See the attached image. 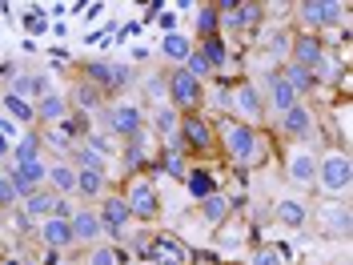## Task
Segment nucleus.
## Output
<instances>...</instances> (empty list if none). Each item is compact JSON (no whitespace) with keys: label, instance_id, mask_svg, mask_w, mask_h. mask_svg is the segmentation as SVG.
Wrapping results in <instances>:
<instances>
[{"label":"nucleus","instance_id":"obj_24","mask_svg":"<svg viewBox=\"0 0 353 265\" xmlns=\"http://www.w3.org/2000/svg\"><path fill=\"white\" fill-rule=\"evenodd\" d=\"M161 48H165V57H169V61L185 65V61H189V52H193V41H189V37H181V32H169Z\"/></svg>","mask_w":353,"mask_h":265},{"label":"nucleus","instance_id":"obj_8","mask_svg":"<svg viewBox=\"0 0 353 265\" xmlns=\"http://www.w3.org/2000/svg\"><path fill=\"white\" fill-rule=\"evenodd\" d=\"M109 129L117 132V137H137V132H145V112H141V105H117V109H109Z\"/></svg>","mask_w":353,"mask_h":265},{"label":"nucleus","instance_id":"obj_37","mask_svg":"<svg viewBox=\"0 0 353 265\" xmlns=\"http://www.w3.org/2000/svg\"><path fill=\"white\" fill-rule=\"evenodd\" d=\"M330 225L337 229V233H341V237H345V233H350V209H345V205H333Z\"/></svg>","mask_w":353,"mask_h":265},{"label":"nucleus","instance_id":"obj_7","mask_svg":"<svg viewBox=\"0 0 353 265\" xmlns=\"http://www.w3.org/2000/svg\"><path fill=\"white\" fill-rule=\"evenodd\" d=\"M297 12L313 28H330V24L345 21V4H325V0H305V4H297Z\"/></svg>","mask_w":353,"mask_h":265},{"label":"nucleus","instance_id":"obj_28","mask_svg":"<svg viewBox=\"0 0 353 265\" xmlns=\"http://www.w3.org/2000/svg\"><path fill=\"white\" fill-rule=\"evenodd\" d=\"M201 217L209 221V225H221V221L229 217V201L221 197V193H213V197L201 201Z\"/></svg>","mask_w":353,"mask_h":265},{"label":"nucleus","instance_id":"obj_25","mask_svg":"<svg viewBox=\"0 0 353 265\" xmlns=\"http://www.w3.org/2000/svg\"><path fill=\"white\" fill-rule=\"evenodd\" d=\"M197 32L205 37V41L221 32V12H217V4H201V8H197Z\"/></svg>","mask_w":353,"mask_h":265},{"label":"nucleus","instance_id":"obj_12","mask_svg":"<svg viewBox=\"0 0 353 265\" xmlns=\"http://www.w3.org/2000/svg\"><path fill=\"white\" fill-rule=\"evenodd\" d=\"M72 245H92L101 237V217H97V209H72Z\"/></svg>","mask_w":353,"mask_h":265},{"label":"nucleus","instance_id":"obj_31","mask_svg":"<svg viewBox=\"0 0 353 265\" xmlns=\"http://www.w3.org/2000/svg\"><path fill=\"white\" fill-rule=\"evenodd\" d=\"M41 137H37V132H28V137H24L21 145H17V149H12V161H17V165H21V161H32V157H41Z\"/></svg>","mask_w":353,"mask_h":265},{"label":"nucleus","instance_id":"obj_30","mask_svg":"<svg viewBox=\"0 0 353 265\" xmlns=\"http://www.w3.org/2000/svg\"><path fill=\"white\" fill-rule=\"evenodd\" d=\"M72 97H77V105H81L85 112H92L97 105H101V88H97V85H88V81H81V85L72 88Z\"/></svg>","mask_w":353,"mask_h":265},{"label":"nucleus","instance_id":"obj_26","mask_svg":"<svg viewBox=\"0 0 353 265\" xmlns=\"http://www.w3.org/2000/svg\"><path fill=\"white\" fill-rule=\"evenodd\" d=\"M277 217L285 221V225H293V229H301L309 221V205L305 201H281V205H277Z\"/></svg>","mask_w":353,"mask_h":265},{"label":"nucleus","instance_id":"obj_32","mask_svg":"<svg viewBox=\"0 0 353 265\" xmlns=\"http://www.w3.org/2000/svg\"><path fill=\"white\" fill-rule=\"evenodd\" d=\"M161 165H165V173H169V177H181V181H185V173H189L181 149H165V153H161Z\"/></svg>","mask_w":353,"mask_h":265},{"label":"nucleus","instance_id":"obj_4","mask_svg":"<svg viewBox=\"0 0 353 265\" xmlns=\"http://www.w3.org/2000/svg\"><path fill=\"white\" fill-rule=\"evenodd\" d=\"M85 77H88V85H97L101 92H117V88L132 85V68L129 65H109V61H88Z\"/></svg>","mask_w":353,"mask_h":265},{"label":"nucleus","instance_id":"obj_39","mask_svg":"<svg viewBox=\"0 0 353 265\" xmlns=\"http://www.w3.org/2000/svg\"><path fill=\"white\" fill-rule=\"evenodd\" d=\"M253 265H281V253L277 249H257L253 253Z\"/></svg>","mask_w":353,"mask_h":265},{"label":"nucleus","instance_id":"obj_23","mask_svg":"<svg viewBox=\"0 0 353 265\" xmlns=\"http://www.w3.org/2000/svg\"><path fill=\"white\" fill-rule=\"evenodd\" d=\"M52 201H57L52 189H37V193L24 197V213L28 217H52Z\"/></svg>","mask_w":353,"mask_h":265},{"label":"nucleus","instance_id":"obj_21","mask_svg":"<svg viewBox=\"0 0 353 265\" xmlns=\"http://www.w3.org/2000/svg\"><path fill=\"white\" fill-rule=\"evenodd\" d=\"M289 177H293L297 185H309V181L317 177V157L313 153H293L289 157Z\"/></svg>","mask_w":353,"mask_h":265},{"label":"nucleus","instance_id":"obj_33","mask_svg":"<svg viewBox=\"0 0 353 265\" xmlns=\"http://www.w3.org/2000/svg\"><path fill=\"white\" fill-rule=\"evenodd\" d=\"M185 72H189V77H193V81H205V77H213V68H209V61H205V57H201L197 48H193V52H189V61H185Z\"/></svg>","mask_w":353,"mask_h":265},{"label":"nucleus","instance_id":"obj_15","mask_svg":"<svg viewBox=\"0 0 353 265\" xmlns=\"http://www.w3.org/2000/svg\"><path fill=\"white\" fill-rule=\"evenodd\" d=\"M269 105H273L277 112H285V109H293V105H301V97L293 92V85H289L281 72H277V77H269Z\"/></svg>","mask_w":353,"mask_h":265},{"label":"nucleus","instance_id":"obj_18","mask_svg":"<svg viewBox=\"0 0 353 265\" xmlns=\"http://www.w3.org/2000/svg\"><path fill=\"white\" fill-rule=\"evenodd\" d=\"M12 97H21V101H28V97H48V77H28V72H21L17 81H12V88H8Z\"/></svg>","mask_w":353,"mask_h":265},{"label":"nucleus","instance_id":"obj_40","mask_svg":"<svg viewBox=\"0 0 353 265\" xmlns=\"http://www.w3.org/2000/svg\"><path fill=\"white\" fill-rule=\"evenodd\" d=\"M145 85H149V92H153V97H165V88H169V81H165V77H149Z\"/></svg>","mask_w":353,"mask_h":265},{"label":"nucleus","instance_id":"obj_2","mask_svg":"<svg viewBox=\"0 0 353 265\" xmlns=\"http://www.w3.org/2000/svg\"><path fill=\"white\" fill-rule=\"evenodd\" d=\"M325 193H345L350 189V157L345 153H325L317 161V177H313Z\"/></svg>","mask_w":353,"mask_h":265},{"label":"nucleus","instance_id":"obj_34","mask_svg":"<svg viewBox=\"0 0 353 265\" xmlns=\"http://www.w3.org/2000/svg\"><path fill=\"white\" fill-rule=\"evenodd\" d=\"M4 109L12 112L17 121H32V117H37V109H32L28 101H21V97H12V92H4Z\"/></svg>","mask_w":353,"mask_h":265},{"label":"nucleus","instance_id":"obj_1","mask_svg":"<svg viewBox=\"0 0 353 265\" xmlns=\"http://www.w3.org/2000/svg\"><path fill=\"white\" fill-rule=\"evenodd\" d=\"M221 137H225V149L229 157L237 161V165H257V161H269V149H265V141L257 137L253 125H245V121H225L221 125Z\"/></svg>","mask_w":353,"mask_h":265},{"label":"nucleus","instance_id":"obj_10","mask_svg":"<svg viewBox=\"0 0 353 265\" xmlns=\"http://www.w3.org/2000/svg\"><path fill=\"white\" fill-rule=\"evenodd\" d=\"M217 12H221V28H253L261 21V4H233V0H225V4H217Z\"/></svg>","mask_w":353,"mask_h":265},{"label":"nucleus","instance_id":"obj_9","mask_svg":"<svg viewBox=\"0 0 353 265\" xmlns=\"http://www.w3.org/2000/svg\"><path fill=\"white\" fill-rule=\"evenodd\" d=\"M325 52H330V48H325V41H321L317 32H301V37L293 41V61H289V65H301V68H309V72H313V68H317V61H321Z\"/></svg>","mask_w":353,"mask_h":265},{"label":"nucleus","instance_id":"obj_17","mask_svg":"<svg viewBox=\"0 0 353 265\" xmlns=\"http://www.w3.org/2000/svg\"><path fill=\"white\" fill-rule=\"evenodd\" d=\"M185 189H189L193 201H205V197L217 193V181H213V173H205V169H189L185 173Z\"/></svg>","mask_w":353,"mask_h":265},{"label":"nucleus","instance_id":"obj_35","mask_svg":"<svg viewBox=\"0 0 353 265\" xmlns=\"http://www.w3.org/2000/svg\"><path fill=\"white\" fill-rule=\"evenodd\" d=\"M125 165H129V169H141V165H145V149H141V132H137V137H129V149H125Z\"/></svg>","mask_w":353,"mask_h":265},{"label":"nucleus","instance_id":"obj_16","mask_svg":"<svg viewBox=\"0 0 353 265\" xmlns=\"http://www.w3.org/2000/svg\"><path fill=\"white\" fill-rule=\"evenodd\" d=\"M48 189L57 197H72L77 193V169L72 165H48Z\"/></svg>","mask_w":353,"mask_h":265},{"label":"nucleus","instance_id":"obj_41","mask_svg":"<svg viewBox=\"0 0 353 265\" xmlns=\"http://www.w3.org/2000/svg\"><path fill=\"white\" fill-rule=\"evenodd\" d=\"M12 153V145H8V137H4V129H0V157H8Z\"/></svg>","mask_w":353,"mask_h":265},{"label":"nucleus","instance_id":"obj_13","mask_svg":"<svg viewBox=\"0 0 353 265\" xmlns=\"http://www.w3.org/2000/svg\"><path fill=\"white\" fill-rule=\"evenodd\" d=\"M101 229H112V233H121L125 225L132 221V213H129V205H125V197H105L101 201Z\"/></svg>","mask_w":353,"mask_h":265},{"label":"nucleus","instance_id":"obj_5","mask_svg":"<svg viewBox=\"0 0 353 265\" xmlns=\"http://www.w3.org/2000/svg\"><path fill=\"white\" fill-rule=\"evenodd\" d=\"M176 137H181V149H213V125L201 117V112H185L181 125H176Z\"/></svg>","mask_w":353,"mask_h":265},{"label":"nucleus","instance_id":"obj_19","mask_svg":"<svg viewBox=\"0 0 353 265\" xmlns=\"http://www.w3.org/2000/svg\"><path fill=\"white\" fill-rule=\"evenodd\" d=\"M32 109H37V117H41V121H48V125H61V121H65V112H68V101H65V97H57V92H48V97H41Z\"/></svg>","mask_w":353,"mask_h":265},{"label":"nucleus","instance_id":"obj_6","mask_svg":"<svg viewBox=\"0 0 353 265\" xmlns=\"http://www.w3.org/2000/svg\"><path fill=\"white\" fill-rule=\"evenodd\" d=\"M125 205H129V213H132V217L153 221L157 213H161V197H157L153 181H132V185H129V193H125Z\"/></svg>","mask_w":353,"mask_h":265},{"label":"nucleus","instance_id":"obj_38","mask_svg":"<svg viewBox=\"0 0 353 265\" xmlns=\"http://www.w3.org/2000/svg\"><path fill=\"white\" fill-rule=\"evenodd\" d=\"M112 262H117V253H112L109 245H97L92 257H88V265H112Z\"/></svg>","mask_w":353,"mask_h":265},{"label":"nucleus","instance_id":"obj_11","mask_svg":"<svg viewBox=\"0 0 353 265\" xmlns=\"http://www.w3.org/2000/svg\"><path fill=\"white\" fill-rule=\"evenodd\" d=\"M229 109L233 112H241L245 117V125H253L257 117H261V97H257V88L249 85V81H241V85L229 92Z\"/></svg>","mask_w":353,"mask_h":265},{"label":"nucleus","instance_id":"obj_29","mask_svg":"<svg viewBox=\"0 0 353 265\" xmlns=\"http://www.w3.org/2000/svg\"><path fill=\"white\" fill-rule=\"evenodd\" d=\"M281 77L293 85V92H297V97H301L305 88H313V72H309V68H301V65H285V72H281Z\"/></svg>","mask_w":353,"mask_h":265},{"label":"nucleus","instance_id":"obj_20","mask_svg":"<svg viewBox=\"0 0 353 265\" xmlns=\"http://www.w3.org/2000/svg\"><path fill=\"white\" fill-rule=\"evenodd\" d=\"M309 109L305 105H293V109H285L281 112V129L289 132V137H309Z\"/></svg>","mask_w":353,"mask_h":265},{"label":"nucleus","instance_id":"obj_36","mask_svg":"<svg viewBox=\"0 0 353 265\" xmlns=\"http://www.w3.org/2000/svg\"><path fill=\"white\" fill-rule=\"evenodd\" d=\"M17 189H12V181H8V173H0V209H12L17 205Z\"/></svg>","mask_w":353,"mask_h":265},{"label":"nucleus","instance_id":"obj_14","mask_svg":"<svg viewBox=\"0 0 353 265\" xmlns=\"http://www.w3.org/2000/svg\"><path fill=\"white\" fill-rule=\"evenodd\" d=\"M41 242L57 253V249H68L72 245V225L68 221H61V217H44V225H41Z\"/></svg>","mask_w":353,"mask_h":265},{"label":"nucleus","instance_id":"obj_27","mask_svg":"<svg viewBox=\"0 0 353 265\" xmlns=\"http://www.w3.org/2000/svg\"><path fill=\"white\" fill-rule=\"evenodd\" d=\"M197 52L209 61V68H225V61H229V44L221 41V37H209V41L201 44Z\"/></svg>","mask_w":353,"mask_h":265},{"label":"nucleus","instance_id":"obj_22","mask_svg":"<svg viewBox=\"0 0 353 265\" xmlns=\"http://www.w3.org/2000/svg\"><path fill=\"white\" fill-rule=\"evenodd\" d=\"M77 193L81 197H101L105 193V173L101 169H77Z\"/></svg>","mask_w":353,"mask_h":265},{"label":"nucleus","instance_id":"obj_3","mask_svg":"<svg viewBox=\"0 0 353 265\" xmlns=\"http://www.w3.org/2000/svg\"><path fill=\"white\" fill-rule=\"evenodd\" d=\"M165 81H169V97H173L176 109H185V112L201 109V101H205V85H201V81H193L185 68H173Z\"/></svg>","mask_w":353,"mask_h":265}]
</instances>
